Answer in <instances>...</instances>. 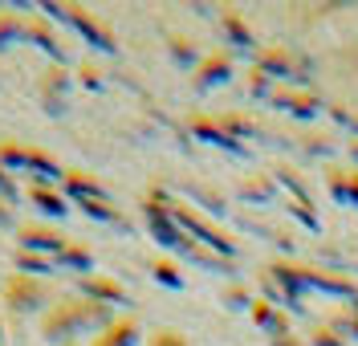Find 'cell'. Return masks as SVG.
I'll list each match as a JSON object with an SVG mask.
<instances>
[{"label": "cell", "instance_id": "52a82bcc", "mask_svg": "<svg viewBox=\"0 0 358 346\" xmlns=\"http://www.w3.org/2000/svg\"><path fill=\"white\" fill-rule=\"evenodd\" d=\"M134 338H138V326L131 322V318H122V322H110L98 338L90 346H134Z\"/></svg>", "mask_w": 358, "mask_h": 346}, {"label": "cell", "instance_id": "5b68a950", "mask_svg": "<svg viewBox=\"0 0 358 346\" xmlns=\"http://www.w3.org/2000/svg\"><path fill=\"white\" fill-rule=\"evenodd\" d=\"M24 171H33L37 184H57V180H66V171L49 159L45 151H37V147H29V155H24Z\"/></svg>", "mask_w": 358, "mask_h": 346}, {"label": "cell", "instance_id": "8992f818", "mask_svg": "<svg viewBox=\"0 0 358 346\" xmlns=\"http://www.w3.org/2000/svg\"><path fill=\"white\" fill-rule=\"evenodd\" d=\"M66 90H69V78L62 69H49L41 82V98H45V110H66Z\"/></svg>", "mask_w": 358, "mask_h": 346}, {"label": "cell", "instance_id": "9c48e42d", "mask_svg": "<svg viewBox=\"0 0 358 346\" xmlns=\"http://www.w3.org/2000/svg\"><path fill=\"white\" fill-rule=\"evenodd\" d=\"M13 265H17V273L41 277V273H49V265H57V261H53V257H41V253H24V249H17Z\"/></svg>", "mask_w": 358, "mask_h": 346}, {"label": "cell", "instance_id": "3957f363", "mask_svg": "<svg viewBox=\"0 0 358 346\" xmlns=\"http://www.w3.org/2000/svg\"><path fill=\"white\" fill-rule=\"evenodd\" d=\"M21 249L24 253H41V257H53L66 249V236L53 229H45V224H21Z\"/></svg>", "mask_w": 358, "mask_h": 346}, {"label": "cell", "instance_id": "30bf717a", "mask_svg": "<svg viewBox=\"0 0 358 346\" xmlns=\"http://www.w3.org/2000/svg\"><path fill=\"white\" fill-rule=\"evenodd\" d=\"M57 265H66V269H78V273H86V269H94V253H86L82 245L66 240V249L57 253Z\"/></svg>", "mask_w": 358, "mask_h": 346}, {"label": "cell", "instance_id": "277c9868", "mask_svg": "<svg viewBox=\"0 0 358 346\" xmlns=\"http://www.w3.org/2000/svg\"><path fill=\"white\" fill-rule=\"evenodd\" d=\"M29 200H33V208L45 212V216H66L69 212L66 196H62L53 184H29Z\"/></svg>", "mask_w": 358, "mask_h": 346}, {"label": "cell", "instance_id": "6da1fadb", "mask_svg": "<svg viewBox=\"0 0 358 346\" xmlns=\"http://www.w3.org/2000/svg\"><path fill=\"white\" fill-rule=\"evenodd\" d=\"M114 318L102 301L90 298H69V301H53L41 314V338L49 346H73L78 334H94V330H106Z\"/></svg>", "mask_w": 358, "mask_h": 346}, {"label": "cell", "instance_id": "7c38bea8", "mask_svg": "<svg viewBox=\"0 0 358 346\" xmlns=\"http://www.w3.org/2000/svg\"><path fill=\"white\" fill-rule=\"evenodd\" d=\"M24 33H29L41 49H49V53H57V49H62V45H57V37H53V29H45L41 21H24Z\"/></svg>", "mask_w": 358, "mask_h": 346}, {"label": "cell", "instance_id": "8fae6325", "mask_svg": "<svg viewBox=\"0 0 358 346\" xmlns=\"http://www.w3.org/2000/svg\"><path fill=\"white\" fill-rule=\"evenodd\" d=\"M24 37V17L17 13H0V49L13 45V41H21Z\"/></svg>", "mask_w": 358, "mask_h": 346}, {"label": "cell", "instance_id": "5bb4252c", "mask_svg": "<svg viewBox=\"0 0 358 346\" xmlns=\"http://www.w3.org/2000/svg\"><path fill=\"white\" fill-rule=\"evenodd\" d=\"M151 346H183V343H179V338L171 334V330H159V334H155V343H151Z\"/></svg>", "mask_w": 358, "mask_h": 346}, {"label": "cell", "instance_id": "2e32d148", "mask_svg": "<svg viewBox=\"0 0 358 346\" xmlns=\"http://www.w3.org/2000/svg\"><path fill=\"white\" fill-rule=\"evenodd\" d=\"M0 343H4V326H0Z\"/></svg>", "mask_w": 358, "mask_h": 346}, {"label": "cell", "instance_id": "4fadbf2b", "mask_svg": "<svg viewBox=\"0 0 358 346\" xmlns=\"http://www.w3.org/2000/svg\"><path fill=\"white\" fill-rule=\"evenodd\" d=\"M0 200H17V184H13V171L0 167Z\"/></svg>", "mask_w": 358, "mask_h": 346}, {"label": "cell", "instance_id": "7a4b0ae2", "mask_svg": "<svg viewBox=\"0 0 358 346\" xmlns=\"http://www.w3.org/2000/svg\"><path fill=\"white\" fill-rule=\"evenodd\" d=\"M0 301H4L17 318H24V314H45V310L53 305V294H49L45 277L13 273L4 281V289H0Z\"/></svg>", "mask_w": 358, "mask_h": 346}, {"label": "cell", "instance_id": "ba28073f", "mask_svg": "<svg viewBox=\"0 0 358 346\" xmlns=\"http://www.w3.org/2000/svg\"><path fill=\"white\" fill-rule=\"evenodd\" d=\"M82 289L90 294V301H102V305H106V301H127V294H122L118 285H110V281H102V277H94V273L82 281Z\"/></svg>", "mask_w": 358, "mask_h": 346}, {"label": "cell", "instance_id": "9a60e30c", "mask_svg": "<svg viewBox=\"0 0 358 346\" xmlns=\"http://www.w3.org/2000/svg\"><path fill=\"white\" fill-rule=\"evenodd\" d=\"M8 224H13V204L0 200V229H8Z\"/></svg>", "mask_w": 358, "mask_h": 346}]
</instances>
